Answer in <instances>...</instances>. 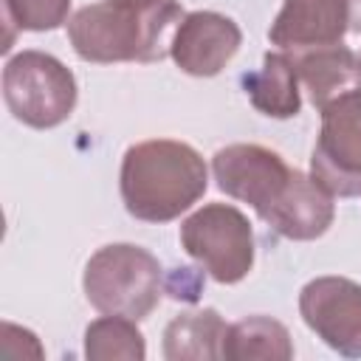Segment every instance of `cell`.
<instances>
[{"mask_svg":"<svg viewBox=\"0 0 361 361\" xmlns=\"http://www.w3.org/2000/svg\"><path fill=\"white\" fill-rule=\"evenodd\" d=\"M76 79L51 54L20 51L3 68V99L11 116L34 130L62 124L76 107Z\"/></svg>","mask_w":361,"mask_h":361,"instance_id":"277c9868","label":"cell"},{"mask_svg":"<svg viewBox=\"0 0 361 361\" xmlns=\"http://www.w3.org/2000/svg\"><path fill=\"white\" fill-rule=\"evenodd\" d=\"M240 45L243 31L231 17L217 11H189L172 34L169 56L183 73L209 79L234 59Z\"/></svg>","mask_w":361,"mask_h":361,"instance_id":"30bf717a","label":"cell"},{"mask_svg":"<svg viewBox=\"0 0 361 361\" xmlns=\"http://www.w3.org/2000/svg\"><path fill=\"white\" fill-rule=\"evenodd\" d=\"M223 358L226 361H290L293 344L290 333L282 322L271 316H245L228 324L223 336Z\"/></svg>","mask_w":361,"mask_h":361,"instance_id":"9a60e30c","label":"cell"},{"mask_svg":"<svg viewBox=\"0 0 361 361\" xmlns=\"http://www.w3.org/2000/svg\"><path fill=\"white\" fill-rule=\"evenodd\" d=\"M175 276L180 279V285H175V282H166V285H164V288L169 290V296H175V299H186V302L197 299V293H200V276H195L192 268H178Z\"/></svg>","mask_w":361,"mask_h":361,"instance_id":"ac0fdd59","label":"cell"},{"mask_svg":"<svg viewBox=\"0 0 361 361\" xmlns=\"http://www.w3.org/2000/svg\"><path fill=\"white\" fill-rule=\"evenodd\" d=\"M358 59H361V54H358Z\"/></svg>","mask_w":361,"mask_h":361,"instance_id":"d6986e66","label":"cell"},{"mask_svg":"<svg viewBox=\"0 0 361 361\" xmlns=\"http://www.w3.org/2000/svg\"><path fill=\"white\" fill-rule=\"evenodd\" d=\"M183 251L220 285H237L254 265L248 217L228 203H209L180 223Z\"/></svg>","mask_w":361,"mask_h":361,"instance_id":"5b68a950","label":"cell"},{"mask_svg":"<svg viewBox=\"0 0 361 361\" xmlns=\"http://www.w3.org/2000/svg\"><path fill=\"white\" fill-rule=\"evenodd\" d=\"M180 20L178 0H99L68 20V39L85 62H158Z\"/></svg>","mask_w":361,"mask_h":361,"instance_id":"6da1fadb","label":"cell"},{"mask_svg":"<svg viewBox=\"0 0 361 361\" xmlns=\"http://www.w3.org/2000/svg\"><path fill=\"white\" fill-rule=\"evenodd\" d=\"M212 172L220 192L248 203L262 223L271 217L293 178V169L282 161V155L262 144H228L217 149Z\"/></svg>","mask_w":361,"mask_h":361,"instance_id":"52a82bcc","label":"cell"},{"mask_svg":"<svg viewBox=\"0 0 361 361\" xmlns=\"http://www.w3.org/2000/svg\"><path fill=\"white\" fill-rule=\"evenodd\" d=\"M361 34V0H282L268 28V39L285 54L344 45Z\"/></svg>","mask_w":361,"mask_h":361,"instance_id":"ba28073f","label":"cell"},{"mask_svg":"<svg viewBox=\"0 0 361 361\" xmlns=\"http://www.w3.org/2000/svg\"><path fill=\"white\" fill-rule=\"evenodd\" d=\"M118 186L124 209L135 220L169 223L203 197L209 169L195 147L175 138H149L124 152Z\"/></svg>","mask_w":361,"mask_h":361,"instance_id":"7a4b0ae2","label":"cell"},{"mask_svg":"<svg viewBox=\"0 0 361 361\" xmlns=\"http://www.w3.org/2000/svg\"><path fill=\"white\" fill-rule=\"evenodd\" d=\"M71 0H3L6 14V42L0 45L3 54L11 48V25L23 31H54L68 20Z\"/></svg>","mask_w":361,"mask_h":361,"instance_id":"e0dca14e","label":"cell"},{"mask_svg":"<svg viewBox=\"0 0 361 361\" xmlns=\"http://www.w3.org/2000/svg\"><path fill=\"white\" fill-rule=\"evenodd\" d=\"M82 288L99 313L141 322L155 310L161 299L164 271L147 248L133 243H113L87 259Z\"/></svg>","mask_w":361,"mask_h":361,"instance_id":"3957f363","label":"cell"},{"mask_svg":"<svg viewBox=\"0 0 361 361\" xmlns=\"http://www.w3.org/2000/svg\"><path fill=\"white\" fill-rule=\"evenodd\" d=\"M305 324L338 355L361 358V285L347 276H316L299 293Z\"/></svg>","mask_w":361,"mask_h":361,"instance_id":"9c48e42d","label":"cell"},{"mask_svg":"<svg viewBox=\"0 0 361 361\" xmlns=\"http://www.w3.org/2000/svg\"><path fill=\"white\" fill-rule=\"evenodd\" d=\"M251 104L268 118H293L302 110L299 76L290 54H265L262 65L243 76Z\"/></svg>","mask_w":361,"mask_h":361,"instance_id":"4fadbf2b","label":"cell"},{"mask_svg":"<svg viewBox=\"0 0 361 361\" xmlns=\"http://www.w3.org/2000/svg\"><path fill=\"white\" fill-rule=\"evenodd\" d=\"M299 82L305 85L313 107H324L333 99L361 87V59L350 45H324L290 54Z\"/></svg>","mask_w":361,"mask_h":361,"instance_id":"7c38bea8","label":"cell"},{"mask_svg":"<svg viewBox=\"0 0 361 361\" xmlns=\"http://www.w3.org/2000/svg\"><path fill=\"white\" fill-rule=\"evenodd\" d=\"M336 217V206H333V195L327 189H322L310 175L293 169V178L282 195V200L276 203V209L271 212V217L265 220L276 234L288 237V240H316L322 237Z\"/></svg>","mask_w":361,"mask_h":361,"instance_id":"8fae6325","label":"cell"},{"mask_svg":"<svg viewBox=\"0 0 361 361\" xmlns=\"http://www.w3.org/2000/svg\"><path fill=\"white\" fill-rule=\"evenodd\" d=\"M228 324L214 307L178 313L164 330V355L169 361H214L223 358V336Z\"/></svg>","mask_w":361,"mask_h":361,"instance_id":"5bb4252c","label":"cell"},{"mask_svg":"<svg viewBox=\"0 0 361 361\" xmlns=\"http://www.w3.org/2000/svg\"><path fill=\"white\" fill-rule=\"evenodd\" d=\"M319 113L310 178L333 197H355L361 195V87L333 99Z\"/></svg>","mask_w":361,"mask_h":361,"instance_id":"8992f818","label":"cell"},{"mask_svg":"<svg viewBox=\"0 0 361 361\" xmlns=\"http://www.w3.org/2000/svg\"><path fill=\"white\" fill-rule=\"evenodd\" d=\"M85 355L90 361H144L147 344L135 319L104 313L85 330Z\"/></svg>","mask_w":361,"mask_h":361,"instance_id":"2e32d148","label":"cell"}]
</instances>
